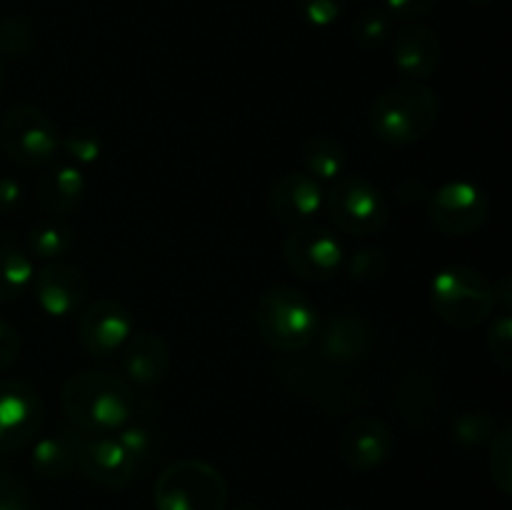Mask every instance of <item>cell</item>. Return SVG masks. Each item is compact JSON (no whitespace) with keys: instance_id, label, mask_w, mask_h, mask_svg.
<instances>
[{"instance_id":"6da1fadb","label":"cell","mask_w":512,"mask_h":510,"mask_svg":"<svg viewBox=\"0 0 512 510\" xmlns=\"http://www.w3.org/2000/svg\"><path fill=\"white\" fill-rule=\"evenodd\" d=\"M65 415L83 435H113L133 420L135 395L125 380L100 370H80L63 383Z\"/></svg>"},{"instance_id":"7a4b0ae2","label":"cell","mask_w":512,"mask_h":510,"mask_svg":"<svg viewBox=\"0 0 512 510\" xmlns=\"http://www.w3.org/2000/svg\"><path fill=\"white\" fill-rule=\"evenodd\" d=\"M438 120V95L423 83L393 85L378 95L370 110L375 135L388 145H413L428 138Z\"/></svg>"},{"instance_id":"3957f363","label":"cell","mask_w":512,"mask_h":510,"mask_svg":"<svg viewBox=\"0 0 512 510\" xmlns=\"http://www.w3.org/2000/svg\"><path fill=\"white\" fill-rule=\"evenodd\" d=\"M260 338L278 353H300L318 335V310L295 288L268 290L255 310Z\"/></svg>"},{"instance_id":"277c9868","label":"cell","mask_w":512,"mask_h":510,"mask_svg":"<svg viewBox=\"0 0 512 510\" xmlns=\"http://www.w3.org/2000/svg\"><path fill=\"white\" fill-rule=\"evenodd\" d=\"M430 303L438 318L453 328H475L493 315V283L465 265H450L435 273Z\"/></svg>"},{"instance_id":"5b68a950","label":"cell","mask_w":512,"mask_h":510,"mask_svg":"<svg viewBox=\"0 0 512 510\" xmlns=\"http://www.w3.org/2000/svg\"><path fill=\"white\" fill-rule=\"evenodd\" d=\"M153 500L158 510H225L228 483L205 460L185 458L158 475Z\"/></svg>"},{"instance_id":"8992f818","label":"cell","mask_w":512,"mask_h":510,"mask_svg":"<svg viewBox=\"0 0 512 510\" xmlns=\"http://www.w3.org/2000/svg\"><path fill=\"white\" fill-rule=\"evenodd\" d=\"M323 203L333 223L345 235H375L388 225L390 208L383 190L370 183L363 175H343L335 180L328 195H323Z\"/></svg>"},{"instance_id":"52a82bcc","label":"cell","mask_w":512,"mask_h":510,"mask_svg":"<svg viewBox=\"0 0 512 510\" xmlns=\"http://www.w3.org/2000/svg\"><path fill=\"white\" fill-rule=\"evenodd\" d=\"M0 145L23 168H45L60 150V135L53 120L33 105L8 110L0 123Z\"/></svg>"},{"instance_id":"ba28073f","label":"cell","mask_w":512,"mask_h":510,"mask_svg":"<svg viewBox=\"0 0 512 510\" xmlns=\"http://www.w3.org/2000/svg\"><path fill=\"white\" fill-rule=\"evenodd\" d=\"M490 203L483 190L468 180H450L430 198V223L443 235L463 238L483 228Z\"/></svg>"},{"instance_id":"9c48e42d","label":"cell","mask_w":512,"mask_h":510,"mask_svg":"<svg viewBox=\"0 0 512 510\" xmlns=\"http://www.w3.org/2000/svg\"><path fill=\"white\" fill-rule=\"evenodd\" d=\"M285 263L293 273L308 280H330L338 275L345 253L340 240L320 225H303L283 243Z\"/></svg>"},{"instance_id":"30bf717a","label":"cell","mask_w":512,"mask_h":510,"mask_svg":"<svg viewBox=\"0 0 512 510\" xmlns=\"http://www.w3.org/2000/svg\"><path fill=\"white\" fill-rule=\"evenodd\" d=\"M45 405L30 385L0 380V453L28 445L40 433Z\"/></svg>"},{"instance_id":"8fae6325","label":"cell","mask_w":512,"mask_h":510,"mask_svg":"<svg viewBox=\"0 0 512 510\" xmlns=\"http://www.w3.org/2000/svg\"><path fill=\"white\" fill-rule=\"evenodd\" d=\"M133 335V318L118 300L100 298L78 320V340L93 358H110Z\"/></svg>"},{"instance_id":"7c38bea8","label":"cell","mask_w":512,"mask_h":510,"mask_svg":"<svg viewBox=\"0 0 512 510\" xmlns=\"http://www.w3.org/2000/svg\"><path fill=\"white\" fill-rule=\"evenodd\" d=\"M75 445H78V468L83 470L85 478L103 488H125L138 470V463L113 435H83L75 430Z\"/></svg>"},{"instance_id":"4fadbf2b","label":"cell","mask_w":512,"mask_h":510,"mask_svg":"<svg viewBox=\"0 0 512 510\" xmlns=\"http://www.w3.org/2000/svg\"><path fill=\"white\" fill-rule=\"evenodd\" d=\"M33 293L43 313L50 318H65L88 298V278L75 265L53 260L33 275Z\"/></svg>"},{"instance_id":"5bb4252c","label":"cell","mask_w":512,"mask_h":510,"mask_svg":"<svg viewBox=\"0 0 512 510\" xmlns=\"http://www.w3.org/2000/svg\"><path fill=\"white\" fill-rule=\"evenodd\" d=\"M395 438L383 420L373 415H360L340 438V458L355 473H370L380 468L393 455Z\"/></svg>"},{"instance_id":"9a60e30c","label":"cell","mask_w":512,"mask_h":510,"mask_svg":"<svg viewBox=\"0 0 512 510\" xmlns=\"http://www.w3.org/2000/svg\"><path fill=\"white\" fill-rule=\"evenodd\" d=\"M323 208L320 183L308 173H288L270 190V213L280 223H305Z\"/></svg>"},{"instance_id":"2e32d148","label":"cell","mask_w":512,"mask_h":510,"mask_svg":"<svg viewBox=\"0 0 512 510\" xmlns=\"http://www.w3.org/2000/svg\"><path fill=\"white\" fill-rule=\"evenodd\" d=\"M443 45L440 38L425 25H408L395 35L393 60L410 80H425L438 70Z\"/></svg>"},{"instance_id":"e0dca14e","label":"cell","mask_w":512,"mask_h":510,"mask_svg":"<svg viewBox=\"0 0 512 510\" xmlns=\"http://www.w3.org/2000/svg\"><path fill=\"white\" fill-rule=\"evenodd\" d=\"M123 368L125 375L133 380L135 385H148L160 383L168 375L170 368V353L168 345L163 343L160 335L153 333H138L130 335L128 343L123 345Z\"/></svg>"},{"instance_id":"ac0fdd59","label":"cell","mask_w":512,"mask_h":510,"mask_svg":"<svg viewBox=\"0 0 512 510\" xmlns=\"http://www.w3.org/2000/svg\"><path fill=\"white\" fill-rule=\"evenodd\" d=\"M370 345V330L360 315L338 313L325 323L320 333V353L330 363H353L363 358Z\"/></svg>"},{"instance_id":"d6986e66","label":"cell","mask_w":512,"mask_h":510,"mask_svg":"<svg viewBox=\"0 0 512 510\" xmlns=\"http://www.w3.org/2000/svg\"><path fill=\"white\" fill-rule=\"evenodd\" d=\"M88 190V180L80 173L78 165H55L53 170L38 180V193L40 205L53 215H70L85 198Z\"/></svg>"},{"instance_id":"ffe728a7","label":"cell","mask_w":512,"mask_h":510,"mask_svg":"<svg viewBox=\"0 0 512 510\" xmlns=\"http://www.w3.org/2000/svg\"><path fill=\"white\" fill-rule=\"evenodd\" d=\"M30 465L40 478L60 480L68 478L78 468V445H75V433H60L40 438L33 445Z\"/></svg>"},{"instance_id":"44dd1931","label":"cell","mask_w":512,"mask_h":510,"mask_svg":"<svg viewBox=\"0 0 512 510\" xmlns=\"http://www.w3.org/2000/svg\"><path fill=\"white\" fill-rule=\"evenodd\" d=\"M303 163L315 180H340L348 170V153L333 135H315L305 143Z\"/></svg>"},{"instance_id":"7402d4cb","label":"cell","mask_w":512,"mask_h":510,"mask_svg":"<svg viewBox=\"0 0 512 510\" xmlns=\"http://www.w3.org/2000/svg\"><path fill=\"white\" fill-rule=\"evenodd\" d=\"M33 260L15 245H0V303L20 298L33 285Z\"/></svg>"},{"instance_id":"603a6c76","label":"cell","mask_w":512,"mask_h":510,"mask_svg":"<svg viewBox=\"0 0 512 510\" xmlns=\"http://www.w3.org/2000/svg\"><path fill=\"white\" fill-rule=\"evenodd\" d=\"M28 250L33 258L40 260H58L73 248V233H70L65 225L53 223V220H45V223H38L35 228H30L28 238Z\"/></svg>"},{"instance_id":"cb8c5ba5","label":"cell","mask_w":512,"mask_h":510,"mask_svg":"<svg viewBox=\"0 0 512 510\" xmlns=\"http://www.w3.org/2000/svg\"><path fill=\"white\" fill-rule=\"evenodd\" d=\"M490 475L503 495L512 493V430L503 428L490 443Z\"/></svg>"},{"instance_id":"d4e9b609","label":"cell","mask_w":512,"mask_h":510,"mask_svg":"<svg viewBox=\"0 0 512 510\" xmlns=\"http://www.w3.org/2000/svg\"><path fill=\"white\" fill-rule=\"evenodd\" d=\"M60 148L65 150L70 160L75 165H93L98 163L100 155H103V143H100V135L90 128H75L60 140Z\"/></svg>"},{"instance_id":"484cf974","label":"cell","mask_w":512,"mask_h":510,"mask_svg":"<svg viewBox=\"0 0 512 510\" xmlns=\"http://www.w3.org/2000/svg\"><path fill=\"white\" fill-rule=\"evenodd\" d=\"M33 45V25L28 18L10 15L0 20V55H25Z\"/></svg>"},{"instance_id":"4316f807","label":"cell","mask_w":512,"mask_h":510,"mask_svg":"<svg viewBox=\"0 0 512 510\" xmlns=\"http://www.w3.org/2000/svg\"><path fill=\"white\" fill-rule=\"evenodd\" d=\"M353 35L360 48H378V45H383L390 38L388 13H383V10H365L355 20Z\"/></svg>"},{"instance_id":"83f0119b","label":"cell","mask_w":512,"mask_h":510,"mask_svg":"<svg viewBox=\"0 0 512 510\" xmlns=\"http://www.w3.org/2000/svg\"><path fill=\"white\" fill-rule=\"evenodd\" d=\"M488 348H490V358H493L500 368L503 370L512 368V320H510V313H505V310L493 320V325H490Z\"/></svg>"},{"instance_id":"f1b7e54d","label":"cell","mask_w":512,"mask_h":510,"mask_svg":"<svg viewBox=\"0 0 512 510\" xmlns=\"http://www.w3.org/2000/svg\"><path fill=\"white\" fill-rule=\"evenodd\" d=\"M388 270V258H385L383 250L378 248H363L358 253H353L348 263L350 278L358 280V283H373L380 280Z\"/></svg>"},{"instance_id":"f546056e","label":"cell","mask_w":512,"mask_h":510,"mask_svg":"<svg viewBox=\"0 0 512 510\" xmlns=\"http://www.w3.org/2000/svg\"><path fill=\"white\" fill-rule=\"evenodd\" d=\"M300 15L313 28H328L343 15L345 0H298Z\"/></svg>"},{"instance_id":"4dcf8cb0","label":"cell","mask_w":512,"mask_h":510,"mask_svg":"<svg viewBox=\"0 0 512 510\" xmlns=\"http://www.w3.org/2000/svg\"><path fill=\"white\" fill-rule=\"evenodd\" d=\"M493 433V423L483 413H465L455 423V438L463 445H483Z\"/></svg>"},{"instance_id":"1f68e13d","label":"cell","mask_w":512,"mask_h":510,"mask_svg":"<svg viewBox=\"0 0 512 510\" xmlns=\"http://www.w3.org/2000/svg\"><path fill=\"white\" fill-rule=\"evenodd\" d=\"M0 510H33L25 483L8 470H0Z\"/></svg>"},{"instance_id":"d6a6232c","label":"cell","mask_w":512,"mask_h":510,"mask_svg":"<svg viewBox=\"0 0 512 510\" xmlns=\"http://www.w3.org/2000/svg\"><path fill=\"white\" fill-rule=\"evenodd\" d=\"M118 440L120 445H123L125 450H128L130 458L135 460V463H143L145 458L150 455V450H153V433H150L145 425H125V428L118 430Z\"/></svg>"},{"instance_id":"836d02e7","label":"cell","mask_w":512,"mask_h":510,"mask_svg":"<svg viewBox=\"0 0 512 510\" xmlns=\"http://www.w3.org/2000/svg\"><path fill=\"white\" fill-rule=\"evenodd\" d=\"M20 353V335L10 323L0 320V370L13 365Z\"/></svg>"},{"instance_id":"e575fe53","label":"cell","mask_w":512,"mask_h":510,"mask_svg":"<svg viewBox=\"0 0 512 510\" xmlns=\"http://www.w3.org/2000/svg\"><path fill=\"white\" fill-rule=\"evenodd\" d=\"M438 0H385L388 10L398 18H423L435 8Z\"/></svg>"},{"instance_id":"d590c367","label":"cell","mask_w":512,"mask_h":510,"mask_svg":"<svg viewBox=\"0 0 512 510\" xmlns=\"http://www.w3.org/2000/svg\"><path fill=\"white\" fill-rule=\"evenodd\" d=\"M23 203V188L18 180L0 178V213H13Z\"/></svg>"},{"instance_id":"8d00e7d4","label":"cell","mask_w":512,"mask_h":510,"mask_svg":"<svg viewBox=\"0 0 512 510\" xmlns=\"http://www.w3.org/2000/svg\"><path fill=\"white\" fill-rule=\"evenodd\" d=\"M512 280H510V275H503V278L498 280V283L493 285V300H495V305H503V310L505 313H510V305H512Z\"/></svg>"},{"instance_id":"74e56055","label":"cell","mask_w":512,"mask_h":510,"mask_svg":"<svg viewBox=\"0 0 512 510\" xmlns=\"http://www.w3.org/2000/svg\"><path fill=\"white\" fill-rule=\"evenodd\" d=\"M0 85H3V55H0Z\"/></svg>"},{"instance_id":"f35d334b","label":"cell","mask_w":512,"mask_h":510,"mask_svg":"<svg viewBox=\"0 0 512 510\" xmlns=\"http://www.w3.org/2000/svg\"><path fill=\"white\" fill-rule=\"evenodd\" d=\"M238 510H258V508H253V505H243V508H238Z\"/></svg>"},{"instance_id":"ab89813d","label":"cell","mask_w":512,"mask_h":510,"mask_svg":"<svg viewBox=\"0 0 512 510\" xmlns=\"http://www.w3.org/2000/svg\"><path fill=\"white\" fill-rule=\"evenodd\" d=\"M340 510H353V508H340Z\"/></svg>"}]
</instances>
